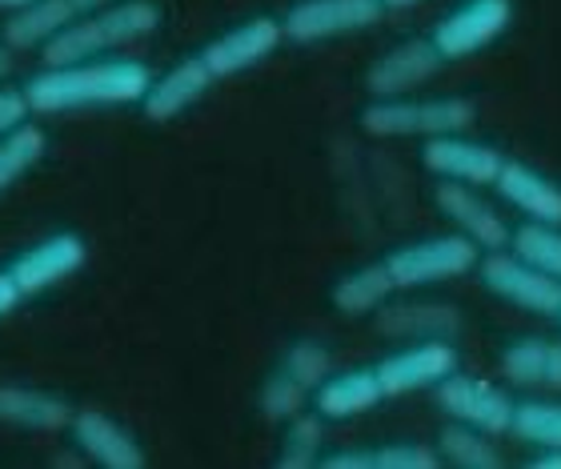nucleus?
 <instances>
[{
	"instance_id": "c85d7f7f",
	"label": "nucleus",
	"mask_w": 561,
	"mask_h": 469,
	"mask_svg": "<svg viewBox=\"0 0 561 469\" xmlns=\"http://www.w3.org/2000/svg\"><path fill=\"white\" fill-rule=\"evenodd\" d=\"M305 401H309V389H305L301 381H293L285 369H277V374L261 386V413H265L270 422H289V417H297V413L305 410Z\"/></svg>"
},
{
	"instance_id": "2eb2a0df",
	"label": "nucleus",
	"mask_w": 561,
	"mask_h": 469,
	"mask_svg": "<svg viewBox=\"0 0 561 469\" xmlns=\"http://www.w3.org/2000/svg\"><path fill=\"white\" fill-rule=\"evenodd\" d=\"M437 209L457 233L469 237L481 253H493V249L510 245V225L497 217L490 201L478 197L473 185H454V181H442L437 185Z\"/></svg>"
},
{
	"instance_id": "bb28decb",
	"label": "nucleus",
	"mask_w": 561,
	"mask_h": 469,
	"mask_svg": "<svg viewBox=\"0 0 561 469\" xmlns=\"http://www.w3.org/2000/svg\"><path fill=\"white\" fill-rule=\"evenodd\" d=\"M510 434L538 449H561V401H517Z\"/></svg>"
},
{
	"instance_id": "4be33fe9",
	"label": "nucleus",
	"mask_w": 561,
	"mask_h": 469,
	"mask_svg": "<svg viewBox=\"0 0 561 469\" xmlns=\"http://www.w3.org/2000/svg\"><path fill=\"white\" fill-rule=\"evenodd\" d=\"M502 374L510 381H517V386L561 393V341H541V338L514 341L502 353Z\"/></svg>"
},
{
	"instance_id": "ddd939ff",
	"label": "nucleus",
	"mask_w": 561,
	"mask_h": 469,
	"mask_svg": "<svg viewBox=\"0 0 561 469\" xmlns=\"http://www.w3.org/2000/svg\"><path fill=\"white\" fill-rule=\"evenodd\" d=\"M445 60L437 53L430 36H417V41H401L386 53V57H377L365 72V89L374 101H386V96H410L413 89H421L425 81L437 77Z\"/></svg>"
},
{
	"instance_id": "cd10ccee",
	"label": "nucleus",
	"mask_w": 561,
	"mask_h": 469,
	"mask_svg": "<svg viewBox=\"0 0 561 469\" xmlns=\"http://www.w3.org/2000/svg\"><path fill=\"white\" fill-rule=\"evenodd\" d=\"M285 430V449H280V466L289 469H309L321 461V446H325V417L321 413H297L289 417Z\"/></svg>"
},
{
	"instance_id": "0eeeda50",
	"label": "nucleus",
	"mask_w": 561,
	"mask_h": 469,
	"mask_svg": "<svg viewBox=\"0 0 561 469\" xmlns=\"http://www.w3.org/2000/svg\"><path fill=\"white\" fill-rule=\"evenodd\" d=\"M386 12L389 9L381 0H297L285 12L280 28H285V41H293V45H321L333 36L374 28Z\"/></svg>"
},
{
	"instance_id": "a878e982",
	"label": "nucleus",
	"mask_w": 561,
	"mask_h": 469,
	"mask_svg": "<svg viewBox=\"0 0 561 469\" xmlns=\"http://www.w3.org/2000/svg\"><path fill=\"white\" fill-rule=\"evenodd\" d=\"M442 461L457 469H493L502 466V454L493 449V437L469 425H449L442 434Z\"/></svg>"
},
{
	"instance_id": "e433bc0d",
	"label": "nucleus",
	"mask_w": 561,
	"mask_h": 469,
	"mask_svg": "<svg viewBox=\"0 0 561 469\" xmlns=\"http://www.w3.org/2000/svg\"><path fill=\"white\" fill-rule=\"evenodd\" d=\"M33 0H0V12H21V9H28Z\"/></svg>"
},
{
	"instance_id": "4468645a",
	"label": "nucleus",
	"mask_w": 561,
	"mask_h": 469,
	"mask_svg": "<svg viewBox=\"0 0 561 469\" xmlns=\"http://www.w3.org/2000/svg\"><path fill=\"white\" fill-rule=\"evenodd\" d=\"M69 434H72V442H77V449H81L89 461H96V466H105V469L145 466L140 442L117 422V417H108L105 410H72Z\"/></svg>"
},
{
	"instance_id": "a211bd4d",
	"label": "nucleus",
	"mask_w": 561,
	"mask_h": 469,
	"mask_svg": "<svg viewBox=\"0 0 561 469\" xmlns=\"http://www.w3.org/2000/svg\"><path fill=\"white\" fill-rule=\"evenodd\" d=\"M493 188H497V197H502L510 209L522 213L526 221L561 225V185L553 176L541 173V169H534V164L510 161V157H505Z\"/></svg>"
},
{
	"instance_id": "393cba45",
	"label": "nucleus",
	"mask_w": 561,
	"mask_h": 469,
	"mask_svg": "<svg viewBox=\"0 0 561 469\" xmlns=\"http://www.w3.org/2000/svg\"><path fill=\"white\" fill-rule=\"evenodd\" d=\"M45 149H48V137L41 125H33V117L24 121V125H16L9 137H0V193H9L28 169H36Z\"/></svg>"
},
{
	"instance_id": "412c9836",
	"label": "nucleus",
	"mask_w": 561,
	"mask_h": 469,
	"mask_svg": "<svg viewBox=\"0 0 561 469\" xmlns=\"http://www.w3.org/2000/svg\"><path fill=\"white\" fill-rule=\"evenodd\" d=\"M457 313L449 306H430V301H405V306L377 309V329L398 341H425V338H454Z\"/></svg>"
},
{
	"instance_id": "c9c22d12",
	"label": "nucleus",
	"mask_w": 561,
	"mask_h": 469,
	"mask_svg": "<svg viewBox=\"0 0 561 469\" xmlns=\"http://www.w3.org/2000/svg\"><path fill=\"white\" fill-rule=\"evenodd\" d=\"M9 72H12V48L0 41V84L9 81Z\"/></svg>"
},
{
	"instance_id": "c756f323",
	"label": "nucleus",
	"mask_w": 561,
	"mask_h": 469,
	"mask_svg": "<svg viewBox=\"0 0 561 469\" xmlns=\"http://www.w3.org/2000/svg\"><path fill=\"white\" fill-rule=\"evenodd\" d=\"M280 369L313 393V389L321 386L329 374H333V357H329V350H325V345H317V341H297V345H289V353H285Z\"/></svg>"
},
{
	"instance_id": "7c9ffc66",
	"label": "nucleus",
	"mask_w": 561,
	"mask_h": 469,
	"mask_svg": "<svg viewBox=\"0 0 561 469\" xmlns=\"http://www.w3.org/2000/svg\"><path fill=\"white\" fill-rule=\"evenodd\" d=\"M437 461H442V454H433L430 446H417V442L374 449V469H430Z\"/></svg>"
},
{
	"instance_id": "f03ea898",
	"label": "nucleus",
	"mask_w": 561,
	"mask_h": 469,
	"mask_svg": "<svg viewBox=\"0 0 561 469\" xmlns=\"http://www.w3.org/2000/svg\"><path fill=\"white\" fill-rule=\"evenodd\" d=\"M157 24H161V9L152 0H113V4L89 12L81 21L65 24L41 48V57H45V65H72V60L105 57V53H117V48L152 36Z\"/></svg>"
},
{
	"instance_id": "aec40b11",
	"label": "nucleus",
	"mask_w": 561,
	"mask_h": 469,
	"mask_svg": "<svg viewBox=\"0 0 561 469\" xmlns=\"http://www.w3.org/2000/svg\"><path fill=\"white\" fill-rule=\"evenodd\" d=\"M72 422V405L57 393L28 386H0V425L24 434H65Z\"/></svg>"
},
{
	"instance_id": "2f4dec72",
	"label": "nucleus",
	"mask_w": 561,
	"mask_h": 469,
	"mask_svg": "<svg viewBox=\"0 0 561 469\" xmlns=\"http://www.w3.org/2000/svg\"><path fill=\"white\" fill-rule=\"evenodd\" d=\"M33 117V108H28V101H24V89H4L0 84V137H9L16 125H24V121Z\"/></svg>"
},
{
	"instance_id": "20e7f679",
	"label": "nucleus",
	"mask_w": 561,
	"mask_h": 469,
	"mask_svg": "<svg viewBox=\"0 0 561 469\" xmlns=\"http://www.w3.org/2000/svg\"><path fill=\"white\" fill-rule=\"evenodd\" d=\"M386 265L398 289H425V285L457 282V277L473 273L481 265V249L461 233H442L393 249Z\"/></svg>"
},
{
	"instance_id": "9b49d317",
	"label": "nucleus",
	"mask_w": 561,
	"mask_h": 469,
	"mask_svg": "<svg viewBox=\"0 0 561 469\" xmlns=\"http://www.w3.org/2000/svg\"><path fill=\"white\" fill-rule=\"evenodd\" d=\"M84 261H89L84 237L65 229V233H53V237H45V241H36L33 249H24L21 258L9 265V273L24 297H41V294H48L53 285L69 282L72 273H81Z\"/></svg>"
},
{
	"instance_id": "72a5a7b5",
	"label": "nucleus",
	"mask_w": 561,
	"mask_h": 469,
	"mask_svg": "<svg viewBox=\"0 0 561 469\" xmlns=\"http://www.w3.org/2000/svg\"><path fill=\"white\" fill-rule=\"evenodd\" d=\"M24 301V294L16 289V282H12V273L9 270H0V321L12 313V309L21 306Z\"/></svg>"
},
{
	"instance_id": "6ab92c4d",
	"label": "nucleus",
	"mask_w": 561,
	"mask_h": 469,
	"mask_svg": "<svg viewBox=\"0 0 561 469\" xmlns=\"http://www.w3.org/2000/svg\"><path fill=\"white\" fill-rule=\"evenodd\" d=\"M386 401L381 377L377 369H345V374H329L321 386L313 389V405L325 422H350L362 413L377 410Z\"/></svg>"
},
{
	"instance_id": "6e6552de",
	"label": "nucleus",
	"mask_w": 561,
	"mask_h": 469,
	"mask_svg": "<svg viewBox=\"0 0 561 469\" xmlns=\"http://www.w3.org/2000/svg\"><path fill=\"white\" fill-rule=\"evenodd\" d=\"M481 282L493 297H502L510 306L526 309L538 317H558L561 309V282L550 273L534 270L510 249H493L490 258H481Z\"/></svg>"
},
{
	"instance_id": "f8f14e48",
	"label": "nucleus",
	"mask_w": 561,
	"mask_h": 469,
	"mask_svg": "<svg viewBox=\"0 0 561 469\" xmlns=\"http://www.w3.org/2000/svg\"><path fill=\"white\" fill-rule=\"evenodd\" d=\"M421 164L430 169L437 181H454V185H493L502 173L505 157L485 141H473L466 133H445L433 137L421 149Z\"/></svg>"
},
{
	"instance_id": "f704fd0d",
	"label": "nucleus",
	"mask_w": 561,
	"mask_h": 469,
	"mask_svg": "<svg viewBox=\"0 0 561 469\" xmlns=\"http://www.w3.org/2000/svg\"><path fill=\"white\" fill-rule=\"evenodd\" d=\"M538 469H561V449H541L538 458H534Z\"/></svg>"
},
{
	"instance_id": "7ed1b4c3",
	"label": "nucleus",
	"mask_w": 561,
	"mask_h": 469,
	"mask_svg": "<svg viewBox=\"0 0 561 469\" xmlns=\"http://www.w3.org/2000/svg\"><path fill=\"white\" fill-rule=\"evenodd\" d=\"M478 117L473 101L466 96H386L369 101L362 108V129L369 137H445V133H466Z\"/></svg>"
},
{
	"instance_id": "58836bf2",
	"label": "nucleus",
	"mask_w": 561,
	"mask_h": 469,
	"mask_svg": "<svg viewBox=\"0 0 561 469\" xmlns=\"http://www.w3.org/2000/svg\"><path fill=\"white\" fill-rule=\"evenodd\" d=\"M558 325H561V309H558Z\"/></svg>"
},
{
	"instance_id": "f257e3e1",
	"label": "nucleus",
	"mask_w": 561,
	"mask_h": 469,
	"mask_svg": "<svg viewBox=\"0 0 561 469\" xmlns=\"http://www.w3.org/2000/svg\"><path fill=\"white\" fill-rule=\"evenodd\" d=\"M152 84L149 65L129 57H93L72 65H45L28 77L24 101L41 117L77 113V108H121L140 105Z\"/></svg>"
},
{
	"instance_id": "4c0bfd02",
	"label": "nucleus",
	"mask_w": 561,
	"mask_h": 469,
	"mask_svg": "<svg viewBox=\"0 0 561 469\" xmlns=\"http://www.w3.org/2000/svg\"><path fill=\"white\" fill-rule=\"evenodd\" d=\"M386 9H413V4H421V0H381Z\"/></svg>"
},
{
	"instance_id": "423d86ee",
	"label": "nucleus",
	"mask_w": 561,
	"mask_h": 469,
	"mask_svg": "<svg viewBox=\"0 0 561 469\" xmlns=\"http://www.w3.org/2000/svg\"><path fill=\"white\" fill-rule=\"evenodd\" d=\"M437 405L445 410V417L469 430H481L490 437H502L514 430V405L517 401L505 393L502 386H493L485 377L473 374H449L437 386Z\"/></svg>"
},
{
	"instance_id": "dca6fc26",
	"label": "nucleus",
	"mask_w": 561,
	"mask_h": 469,
	"mask_svg": "<svg viewBox=\"0 0 561 469\" xmlns=\"http://www.w3.org/2000/svg\"><path fill=\"white\" fill-rule=\"evenodd\" d=\"M105 4H113V0H33L28 9L9 16V24H4V45H9L12 53L45 48L65 24L81 21L89 12L105 9Z\"/></svg>"
},
{
	"instance_id": "473e14b6",
	"label": "nucleus",
	"mask_w": 561,
	"mask_h": 469,
	"mask_svg": "<svg viewBox=\"0 0 561 469\" xmlns=\"http://www.w3.org/2000/svg\"><path fill=\"white\" fill-rule=\"evenodd\" d=\"M329 469H374V449H345V454H329L321 458Z\"/></svg>"
},
{
	"instance_id": "f3484780",
	"label": "nucleus",
	"mask_w": 561,
	"mask_h": 469,
	"mask_svg": "<svg viewBox=\"0 0 561 469\" xmlns=\"http://www.w3.org/2000/svg\"><path fill=\"white\" fill-rule=\"evenodd\" d=\"M213 84H217V77L205 69V60H201V53H197V57L176 60L173 69L161 72V77H152L140 108H145V117L149 121L164 125V121H176L181 113H188L201 96L209 93Z\"/></svg>"
},
{
	"instance_id": "5701e85b",
	"label": "nucleus",
	"mask_w": 561,
	"mask_h": 469,
	"mask_svg": "<svg viewBox=\"0 0 561 469\" xmlns=\"http://www.w3.org/2000/svg\"><path fill=\"white\" fill-rule=\"evenodd\" d=\"M393 294H398L393 273H389L386 261H377V265H362V270L345 273L333 285V306L345 317H365V313H377Z\"/></svg>"
},
{
	"instance_id": "39448f33",
	"label": "nucleus",
	"mask_w": 561,
	"mask_h": 469,
	"mask_svg": "<svg viewBox=\"0 0 561 469\" xmlns=\"http://www.w3.org/2000/svg\"><path fill=\"white\" fill-rule=\"evenodd\" d=\"M514 24V0H461L433 24L430 41L442 60H469L493 41H502Z\"/></svg>"
},
{
	"instance_id": "b1692460",
	"label": "nucleus",
	"mask_w": 561,
	"mask_h": 469,
	"mask_svg": "<svg viewBox=\"0 0 561 469\" xmlns=\"http://www.w3.org/2000/svg\"><path fill=\"white\" fill-rule=\"evenodd\" d=\"M510 253L522 258L534 270L550 273L561 282V225L550 221H522L517 229H510Z\"/></svg>"
},
{
	"instance_id": "1a4fd4ad",
	"label": "nucleus",
	"mask_w": 561,
	"mask_h": 469,
	"mask_svg": "<svg viewBox=\"0 0 561 469\" xmlns=\"http://www.w3.org/2000/svg\"><path fill=\"white\" fill-rule=\"evenodd\" d=\"M374 369L381 377L386 398H405V393H421V389H437L445 377L457 374V350L449 338L410 341L405 350L389 353Z\"/></svg>"
},
{
	"instance_id": "9d476101",
	"label": "nucleus",
	"mask_w": 561,
	"mask_h": 469,
	"mask_svg": "<svg viewBox=\"0 0 561 469\" xmlns=\"http://www.w3.org/2000/svg\"><path fill=\"white\" fill-rule=\"evenodd\" d=\"M285 41V28L273 16H253V21H241L237 28L221 33L217 41L201 48V60L205 69L217 77V81H229V77H241V72L257 69L261 60H270L273 53Z\"/></svg>"
}]
</instances>
